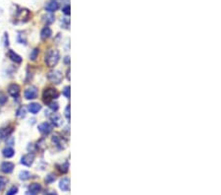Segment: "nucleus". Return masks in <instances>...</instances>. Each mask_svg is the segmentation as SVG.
I'll return each mask as SVG.
<instances>
[{
	"instance_id": "nucleus-31",
	"label": "nucleus",
	"mask_w": 221,
	"mask_h": 195,
	"mask_svg": "<svg viewBox=\"0 0 221 195\" xmlns=\"http://www.w3.org/2000/svg\"><path fill=\"white\" fill-rule=\"evenodd\" d=\"M65 115H66V118L68 119H70V107L68 106L66 107V110H65Z\"/></svg>"
},
{
	"instance_id": "nucleus-23",
	"label": "nucleus",
	"mask_w": 221,
	"mask_h": 195,
	"mask_svg": "<svg viewBox=\"0 0 221 195\" xmlns=\"http://www.w3.org/2000/svg\"><path fill=\"white\" fill-rule=\"evenodd\" d=\"M37 55H39V50H37V48H35V50L32 51L31 55H30V58H31L32 60H36V59L37 58Z\"/></svg>"
},
{
	"instance_id": "nucleus-13",
	"label": "nucleus",
	"mask_w": 221,
	"mask_h": 195,
	"mask_svg": "<svg viewBox=\"0 0 221 195\" xmlns=\"http://www.w3.org/2000/svg\"><path fill=\"white\" fill-rule=\"evenodd\" d=\"M40 189H42V187H40L39 183H33L29 187V192L32 195H36L40 191Z\"/></svg>"
},
{
	"instance_id": "nucleus-8",
	"label": "nucleus",
	"mask_w": 221,
	"mask_h": 195,
	"mask_svg": "<svg viewBox=\"0 0 221 195\" xmlns=\"http://www.w3.org/2000/svg\"><path fill=\"white\" fill-rule=\"evenodd\" d=\"M15 168V165L11 162H5L1 165V171L4 174H11Z\"/></svg>"
},
{
	"instance_id": "nucleus-26",
	"label": "nucleus",
	"mask_w": 221,
	"mask_h": 195,
	"mask_svg": "<svg viewBox=\"0 0 221 195\" xmlns=\"http://www.w3.org/2000/svg\"><path fill=\"white\" fill-rule=\"evenodd\" d=\"M18 42L20 43H26V42H27V40H26V37H23V34L20 33L18 35Z\"/></svg>"
},
{
	"instance_id": "nucleus-2",
	"label": "nucleus",
	"mask_w": 221,
	"mask_h": 195,
	"mask_svg": "<svg viewBox=\"0 0 221 195\" xmlns=\"http://www.w3.org/2000/svg\"><path fill=\"white\" fill-rule=\"evenodd\" d=\"M59 97V93L56 91V89L54 88H47L44 90L43 92V101L44 103H50L52 101H54L55 99H57Z\"/></svg>"
},
{
	"instance_id": "nucleus-37",
	"label": "nucleus",
	"mask_w": 221,
	"mask_h": 195,
	"mask_svg": "<svg viewBox=\"0 0 221 195\" xmlns=\"http://www.w3.org/2000/svg\"><path fill=\"white\" fill-rule=\"evenodd\" d=\"M2 138H3V136H2V132H1V131H0V141L2 140Z\"/></svg>"
},
{
	"instance_id": "nucleus-18",
	"label": "nucleus",
	"mask_w": 221,
	"mask_h": 195,
	"mask_svg": "<svg viewBox=\"0 0 221 195\" xmlns=\"http://www.w3.org/2000/svg\"><path fill=\"white\" fill-rule=\"evenodd\" d=\"M54 20H55V17H54V15H52V14H47L45 16H43V22L46 25L52 24L54 22Z\"/></svg>"
},
{
	"instance_id": "nucleus-33",
	"label": "nucleus",
	"mask_w": 221,
	"mask_h": 195,
	"mask_svg": "<svg viewBox=\"0 0 221 195\" xmlns=\"http://www.w3.org/2000/svg\"><path fill=\"white\" fill-rule=\"evenodd\" d=\"M6 144L9 145V146H13L14 145V139L12 137H9L8 139H7V141H6Z\"/></svg>"
},
{
	"instance_id": "nucleus-3",
	"label": "nucleus",
	"mask_w": 221,
	"mask_h": 195,
	"mask_svg": "<svg viewBox=\"0 0 221 195\" xmlns=\"http://www.w3.org/2000/svg\"><path fill=\"white\" fill-rule=\"evenodd\" d=\"M47 79L56 85L60 84L63 80V74L59 70H51L47 74Z\"/></svg>"
},
{
	"instance_id": "nucleus-20",
	"label": "nucleus",
	"mask_w": 221,
	"mask_h": 195,
	"mask_svg": "<svg viewBox=\"0 0 221 195\" xmlns=\"http://www.w3.org/2000/svg\"><path fill=\"white\" fill-rule=\"evenodd\" d=\"M25 115H26V108L23 107H21L17 110V116H18V117L23 118V117H25Z\"/></svg>"
},
{
	"instance_id": "nucleus-32",
	"label": "nucleus",
	"mask_w": 221,
	"mask_h": 195,
	"mask_svg": "<svg viewBox=\"0 0 221 195\" xmlns=\"http://www.w3.org/2000/svg\"><path fill=\"white\" fill-rule=\"evenodd\" d=\"M63 13L66 14V15L70 14V6L69 5H67V6L64 7V8H63Z\"/></svg>"
},
{
	"instance_id": "nucleus-28",
	"label": "nucleus",
	"mask_w": 221,
	"mask_h": 195,
	"mask_svg": "<svg viewBox=\"0 0 221 195\" xmlns=\"http://www.w3.org/2000/svg\"><path fill=\"white\" fill-rule=\"evenodd\" d=\"M63 95H64L66 98H70V87L69 86H67V87L64 88V90H63Z\"/></svg>"
},
{
	"instance_id": "nucleus-6",
	"label": "nucleus",
	"mask_w": 221,
	"mask_h": 195,
	"mask_svg": "<svg viewBox=\"0 0 221 195\" xmlns=\"http://www.w3.org/2000/svg\"><path fill=\"white\" fill-rule=\"evenodd\" d=\"M52 142H53L58 149H64L66 147V140L63 139L62 137H59L58 135L53 136V138H52Z\"/></svg>"
},
{
	"instance_id": "nucleus-27",
	"label": "nucleus",
	"mask_w": 221,
	"mask_h": 195,
	"mask_svg": "<svg viewBox=\"0 0 221 195\" xmlns=\"http://www.w3.org/2000/svg\"><path fill=\"white\" fill-rule=\"evenodd\" d=\"M17 192H18V188H17L16 186H13L12 188H11V189L8 191V192H7L6 195H15Z\"/></svg>"
},
{
	"instance_id": "nucleus-7",
	"label": "nucleus",
	"mask_w": 221,
	"mask_h": 195,
	"mask_svg": "<svg viewBox=\"0 0 221 195\" xmlns=\"http://www.w3.org/2000/svg\"><path fill=\"white\" fill-rule=\"evenodd\" d=\"M8 93L14 98H18L20 95V87L17 84H11L8 87Z\"/></svg>"
},
{
	"instance_id": "nucleus-25",
	"label": "nucleus",
	"mask_w": 221,
	"mask_h": 195,
	"mask_svg": "<svg viewBox=\"0 0 221 195\" xmlns=\"http://www.w3.org/2000/svg\"><path fill=\"white\" fill-rule=\"evenodd\" d=\"M61 24H62V26L63 27H64L65 29H68L69 28V24H70V22H69V20L67 18H63L62 20H61Z\"/></svg>"
},
{
	"instance_id": "nucleus-4",
	"label": "nucleus",
	"mask_w": 221,
	"mask_h": 195,
	"mask_svg": "<svg viewBox=\"0 0 221 195\" xmlns=\"http://www.w3.org/2000/svg\"><path fill=\"white\" fill-rule=\"evenodd\" d=\"M37 93H39L37 88H36V87L28 88L25 91V98L27 100H33L37 97Z\"/></svg>"
},
{
	"instance_id": "nucleus-24",
	"label": "nucleus",
	"mask_w": 221,
	"mask_h": 195,
	"mask_svg": "<svg viewBox=\"0 0 221 195\" xmlns=\"http://www.w3.org/2000/svg\"><path fill=\"white\" fill-rule=\"evenodd\" d=\"M6 183H7L6 178H4V177H0V191H2L3 189L5 188Z\"/></svg>"
},
{
	"instance_id": "nucleus-29",
	"label": "nucleus",
	"mask_w": 221,
	"mask_h": 195,
	"mask_svg": "<svg viewBox=\"0 0 221 195\" xmlns=\"http://www.w3.org/2000/svg\"><path fill=\"white\" fill-rule=\"evenodd\" d=\"M55 181V177H53V175L52 174H49V175H47L46 177V178H45V181L47 182V183H51L52 181Z\"/></svg>"
},
{
	"instance_id": "nucleus-11",
	"label": "nucleus",
	"mask_w": 221,
	"mask_h": 195,
	"mask_svg": "<svg viewBox=\"0 0 221 195\" xmlns=\"http://www.w3.org/2000/svg\"><path fill=\"white\" fill-rule=\"evenodd\" d=\"M59 187H60V189L63 191H68L70 188V179L67 177L62 178L61 181H60Z\"/></svg>"
},
{
	"instance_id": "nucleus-5",
	"label": "nucleus",
	"mask_w": 221,
	"mask_h": 195,
	"mask_svg": "<svg viewBox=\"0 0 221 195\" xmlns=\"http://www.w3.org/2000/svg\"><path fill=\"white\" fill-rule=\"evenodd\" d=\"M33 160H35V155H33V154L29 153V154H27V155H24L23 157H22L21 164L24 165V166L30 167V166H32Z\"/></svg>"
},
{
	"instance_id": "nucleus-21",
	"label": "nucleus",
	"mask_w": 221,
	"mask_h": 195,
	"mask_svg": "<svg viewBox=\"0 0 221 195\" xmlns=\"http://www.w3.org/2000/svg\"><path fill=\"white\" fill-rule=\"evenodd\" d=\"M48 107H49L50 110H53V111H57L58 108H59L58 104L57 103H54L53 101H52V102H50V103H48Z\"/></svg>"
},
{
	"instance_id": "nucleus-34",
	"label": "nucleus",
	"mask_w": 221,
	"mask_h": 195,
	"mask_svg": "<svg viewBox=\"0 0 221 195\" xmlns=\"http://www.w3.org/2000/svg\"><path fill=\"white\" fill-rule=\"evenodd\" d=\"M4 39H5V46H9V40H8V35H7V34H5Z\"/></svg>"
},
{
	"instance_id": "nucleus-10",
	"label": "nucleus",
	"mask_w": 221,
	"mask_h": 195,
	"mask_svg": "<svg viewBox=\"0 0 221 195\" xmlns=\"http://www.w3.org/2000/svg\"><path fill=\"white\" fill-rule=\"evenodd\" d=\"M50 120L52 121V123H53L54 126L59 127V126H61L63 124V119L58 113H53V114H52L50 116Z\"/></svg>"
},
{
	"instance_id": "nucleus-14",
	"label": "nucleus",
	"mask_w": 221,
	"mask_h": 195,
	"mask_svg": "<svg viewBox=\"0 0 221 195\" xmlns=\"http://www.w3.org/2000/svg\"><path fill=\"white\" fill-rule=\"evenodd\" d=\"M8 56L9 58L11 59L12 61L16 62V63H21L22 62V57L20 55H18L16 52H14L13 50H9L8 51Z\"/></svg>"
},
{
	"instance_id": "nucleus-1",
	"label": "nucleus",
	"mask_w": 221,
	"mask_h": 195,
	"mask_svg": "<svg viewBox=\"0 0 221 195\" xmlns=\"http://www.w3.org/2000/svg\"><path fill=\"white\" fill-rule=\"evenodd\" d=\"M59 58H60L59 51L56 50H48V52L45 55V63L48 67H51L52 68V67L57 65Z\"/></svg>"
},
{
	"instance_id": "nucleus-15",
	"label": "nucleus",
	"mask_w": 221,
	"mask_h": 195,
	"mask_svg": "<svg viewBox=\"0 0 221 195\" xmlns=\"http://www.w3.org/2000/svg\"><path fill=\"white\" fill-rule=\"evenodd\" d=\"M40 110H42V106H40L39 104L33 103L31 104H29V110L31 111V113L33 114H36Z\"/></svg>"
},
{
	"instance_id": "nucleus-36",
	"label": "nucleus",
	"mask_w": 221,
	"mask_h": 195,
	"mask_svg": "<svg viewBox=\"0 0 221 195\" xmlns=\"http://www.w3.org/2000/svg\"><path fill=\"white\" fill-rule=\"evenodd\" d=\"M69 60H70V58L68 57V56H67V57L65 58V60H64V61H65V63H68V62H69Z\"/></svg>"
},
{
	"instance_id": "nucleus-35",
	"label": "nucleus",
	"mask_w": 221,
	"mask_h": 195,
	"mask_svg": "<svg viewBox=\"0 0 221 195\" xmlns=\"http://www.w3.org/2000/svg\"><path fill=\"white\" fill-rule=\"evenodd\" d=\"M45 195H57V193H56L55 191H50V192L46 193Z\"/></svg>"
},
{
	"instance_id": "nucleus-9",
	"label": "nucleus",
	"mask_w": 221,
	"mask_h": 195,
	"mask_svg": "<svg viewBox=\"0 0 221 195\" xmlns=\"http://www.w3.org/2000/svg\"><path fill=\"white\" fill-rule=\"evenodd\" d=\"M39 130L42 134H49L52 131V126L47 122H43L39 125Z\"/></svg>"
},
{
	"instance_id": "nucleus-12",
	"label": "nucleus",
	"mask_w": 221,
	"mask_h": 195,
	"mask_svg": "<svg viewBox=\"0 0 221 195\" xmlns=\"http://www.w3.org/2000/svg\"><path fill=\"white\" fill-rule=\"evenodd\" d=\"M58 9H59V4L57 2H55V1L49 2V3H47V4L45 5V10L48 11L49 13L55 12V11H57Z\"/></svg>"
},
{
	"instance_id": "nucleus-30",
	"label": "nucleus",
	"mask_w": 221,
	"mask_h": 195,
	"mask_svg": "<svg viewBox=\"0 0 221 195\" xmlns=\"http://www.w3.org/2000/svg\"><path fill=\"white\" fill-rule=\"evenodd\" d=\"M7 102V98L4 95H0V104H4Z\"/></svg>"
},
{
	"instance_id": "nucleus-19",
	"label": "nucleus",
	"mask_w": 221,
	"mask_h": 195,
	"mask_svg": "<svg viewBox=\"0 0 221 195\" xmlns=\"http://www.w3.org/2000/svg\"><path fill=\"white\" fill-rule=\"evenodd\" d=\"M19 177H20L21 181H27V179H29L30 177H31V174L27 171H23L20 172Z\"/></svg>"
},
{
	"instance_id": "nucleus-16",
	"label": "nucleus",
	"mask_w": 221,
	"mask_h": 195,
	"mask_svg": "<svg viewBox=\"0 0 221 195\" xmlns=\"http://www.w3.org/2000/svg\"><path fill=\"white\" fill-rule=\"evenodd\" d=\"M51 35H52V32H51L50 28H48V27H44L42 30V32H40V37H42V40L48 39V37H51Z\"/></svg>"
},
{
	"instance_id": "nucleus-17",
	"label": "nucleus",
	"mask_w": 221,
	"mask_h": 195,
	"mask_svg": "<svg viewBox=\"0 0 221 195\" xmlns=\"http://www.w3.org/2000/svg\"><path fill=\"white\" fill-rule=\"evenodd\" d=\"M2 153H3V156H4L5 158H12V157L14 156V154H15V151L13 150V148H11V147H6V148L2 151Z\"/></svg>"
},
{
	"instance_id": "nucleus-22",
	"label": "nucleus",
	"mask_w": 221,
	"mask_h": 195,
	"mask_svg": "<svg viewBox=\"0 0 221 195\" xmlns=\"http://www.w3.org/2000/svg\"><path fill=\"white\" fill-rule=\"evenodd\" d=\"M58 168H59L60 171L63 172V174H66V172L68 171V168H69L68 163H65L64 165H62V166H58Z\"/></svg>"
}]
</instances>
